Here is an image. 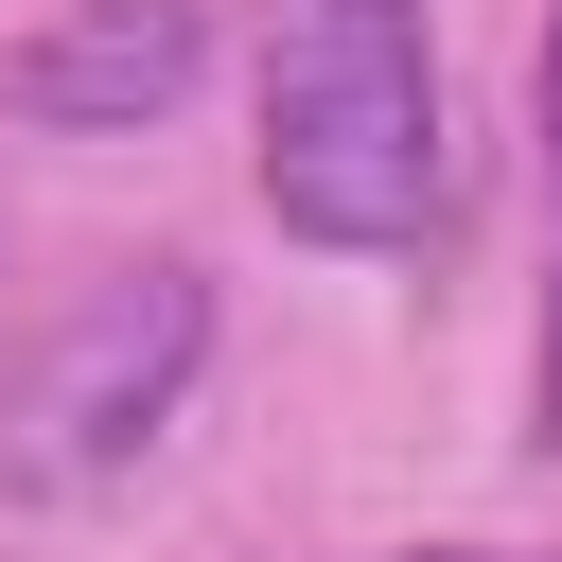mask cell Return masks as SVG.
<instances>
[{"instance_id": "obj_4", "label": "cell", "mask_w": 562, "mask_h": 562, "mask_svg": "<svg viewBox=\"0 0 562 562\" xmlns=\"http://www.w3.org/2000/svg\"><path fill=\"white\" fill-rule=\"evenodd\" d=\"M527 439L562 457V299H544V351H527Z\"/></svg>"}, {"instance_id": "obj_3", "label": "cell", "mask_w": 562, "mask_h": 562, "mask_svg": "<svg viewBox=\"0 0 562 562\" xmlns=\"http://www.w3.org/2000/svg\"><path fill=\"white\" fill-rule=\"evenodd\" d=\"M193 70H211V0H70L0 53V105L53 140H140L193 105Z\"/></svg>"}, {"instance_id": "obj_5", "label": "cell", "mask_w": 562, "mask_h": 562, "mask_svg": "<svg viewBox=\"0 0 562 562\" xmlns=\"http://www.w3.org/2000/svg\"><path fill=\"white\" fill-rule=\"evenodd\" d=\"M544 158H562V18H544Z\"/></svg>"}, {"instance_id": "obj_2", "label": "cell", "mask_w": 562, "mask_h": 562, "mask_svg": "<svg viewBox=\"0 0 562 562\" xmlns=\"http://www.w3.org/2000/svg\"><path fill=\"white\" fill-rule=\"evenodd\" d=\"M211 369V281L158 246V263H105L70 281L18 351H0V492L18 509H88L158 457V422L193 404Z\"/></svg>"}, {"instance_id": "obj_6", "label": "cell", "mask_w": 562, "mask_h": 562, "mask_svg": "<svg viewBox=\"0 0 562 562\" xmlns=\"http://www.w3.org/2000/svg\"><path fill=\"white\" fill-rule=\"evenodd\" d=\"M404 562H527V544H404Z\"/></svg>"}, {"instance_id": "obj_1", "label": "cell", "mask_w": 562, "mask_h": 562, "mask_svg": "<svg viewBox=\"0 0 562 562\" xmlns=\"http://www.w3.org/2000/svg\"><path fill=\"white\" fill-rule=\"evenodd\" d=\"M263 211L334 263L422 246V211H439L422 0H281V35H263Z\"/></svg>"}]
</instances>
